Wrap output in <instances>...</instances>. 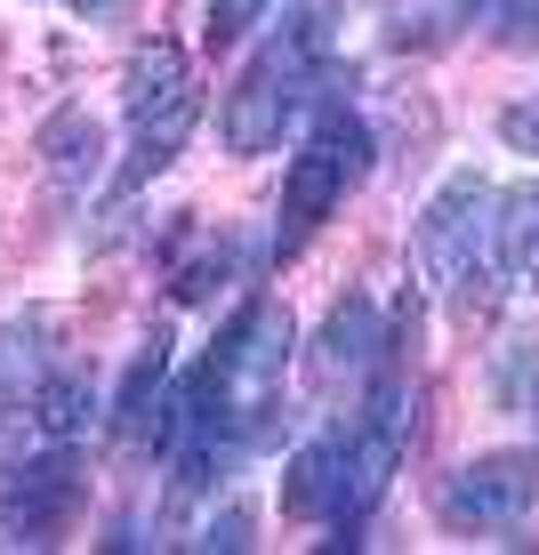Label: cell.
Returning <instances> with one entry per match:
<instances>
[{
  "label": "cell",
  "mask_w": 539,
  "mask_h": 555,
  "mask_svg": "<svg viewBox=\"0 0 539 555\" xmlns=\"http://www.w3.org/2000/svg\"><path fill=\"white\" fill-rule=\"evenodd\" d=\"M121 113H129V153L121 169H113V194H138V185H153L169 162L185 153V138H194L202 121V81H194V56H185L178 41H138L121 65Z\"/></svg>",
  "instance_id": "277c9868"
},
{
  "label": "cell",
  "mask_w": 539,
  "mask_h": 555,
  "mask_svg": "<svg viewBox=\"0 0 539 555\" xmlns=\"http://www.w3.org/2000/svg\"><path fill=\"white\" fill-rule=\"evenodd\" d=\"M419 274L435 282V298L451 306V322H491L499 291H508V258H499V185L484 169H451V178L427 194L411 225Z\"/></svg>",
  "instance_id": "3957f363"
},
{
  "label": "cell",
  "mask_w": 539,
  "mask_h": 555,
  "mask_svg": "<svg viewBox=\"0 0 539 555\" xmlns=\"http://www.w3.org/2000/svg\"><path fill=\"white\" fill-rule=\"evenodd\" d=\"M25 418H33V435H41V443H81V435L98 427V378H89L81 362H49Z\"/></svg>",
  "instance_id": "7c38bea8"
},
{
  "label": "cell",
  "mask_w": 539,
  "mask_h": 555,
  "mask_svg": "<svg viewBox=\"0 0 539 555\" xmlns=\"http://www.w3.org/2000/svg\"><path fill=\"white\" fill-rule=\"evenodd\" d=\"M499 145H508V153H531V162H539V89H524L515 105H499Z\"/></svg>",
  "instance_id": "ac0fdd59"
},
{
  "label": "cell",
  "mask_w": 539,
  "mask_h": 555,
  "mask_svg": "<svg viewBox=\"0 0 539 555\" xmlns=\"http://www.w3.org/2000/svg\"><path fill=\"white\" fill-rule=\"evenodd\" d=\"M298 354V322L274 291L242 298L226 314L218 347L202 354V371L185 378V403H178V500L226 483L249 451H266L282 435V378H291Z\"/></svg>",
  "instance_id": "6da1fadb"
},
{
  "label": "cell",
  "mask_w": 539,
  "mask_h": 555,
  "mask_svg": "<svg viewBox=\"0 0 539 555\" xmlns=\"http://www.w3.org/2000/svg\"><path fill=\"white\" fill-rule=\"evenodd\" d=\"M65 9H73V16H89V25H98V16H113V9H121V0H65Z\"/></svg>",
  "instance_id": "ffe728a7"
},
{
  "label": "cell",
  "mask_w": 539,
  "mask_h": 555,
  "mask_svg": "<svg viewBox=\"0 0 539 555\" xmlns=\"http://www.w3.org/2000/svg\"><path fill=\"white\" fill-rule=\"evenodd\" d=\"M81 507H89V475L73 459V443H41L0 483V540L9 547H56L81 524Z\"/></svg>",
  "instance_id": "8992f818"
},
{
  "label": "cell",
  "mask_w": 539,
  "mask_h": 555,
  "mask_svg": "<svg viewBox=\"0 0 539 555\" xmlns=\"http://www.w3.org/2000/svg\"><path fill=\"white\" fill-rule=\"evenodd\" d=\"M41 169H49V185H56L65 202H81V194H89V178L105 169V129L89 121L81 105L49 113V121H41Z\"/></svg>",
  "instance_id": "8fae6325"
},
{
  "label": "cell",
  "mask_w": 539,
  "mask_h": 555,
  "mask_svg": "<svg viewBox=\"0 0 539 555\" xmlns=\"http://www.w3.org/2000/svg\"><path fill=\"white\" fill-rule=\"evenodd\" d=\"M442 9H459V16H475V0H442Z\"/></svg>",
  "instance_id": "44dd1931"
},
{
  "label": "cell",
  "mask_w": 539,
  "mask_h": 555,
  "mask_svg": "<svg viewBox=\"0 0 539 555\" xmlns=\"http://www.w3.org/2000/svg\"><path fill=\"white\" fill-rule=\"evenodd\" d=\"M371 178V121L355 105H322L306 145L282 169V202H274V258H298L322 234V218L346 209V194Z\"/></svg>",
  "instance_id": "5b68a950"
},
{
  "label": "cell",
  "mask_w": 539,
  "mask_h": 555,
  "mask_svg": "<svg viewBox=\"0 0 539 555\" xmlns=\"http://www.w3.org/2000/svg\"><path fill=\"white\" fill-rule=\"evenodd\" d=\"M178 403H185V395L169 387V322H153V338L129 354L121 387H113L105 427H113L121 451H169V443H178Z\"/></svg>",
  "instance_id": "ba28073f"
},
{
  "label": "cell",
  "mask_w": 539,
  "mask_h": 555,
  "mask_svg": "<svg viewBox=\"0 0 539 555\" xmlns=\"http://www.w3.org/2000/svg\"><path fill=\"white\" fill-rule=\"evenodd\" d=\"M539 507V451H475L442 475V531H515Z\"/></svg>",
  "instance_id": "52a82bcc"
},
{
  "label": "cell",
  "mask_w": 539,
  "mask_h": 555,
  "mask_svg": "<svg viewBox=\"0 0 539 555\" xmlns=\"http://www.w3.org/2000/svg\"><path fill=\"white\" fill-rule=\"evenodd\" d=\"M282 515L291 524H331L338 515V427L331 435H306L282 467Z\"/></svg>",
  "instance_id": "4fadbf2b"
},
{
  "label": "cell",
  "mask_w": 539,
  "mask_h": 555,
  "mask_svg": "<svg viewBox=\"0 0 539 555\" xmlns=\"http://www.w3.org/2000/svg\"><path fill=\"white\" fill-rule=\"evenodd\" d=\"M491 395L499 411H539V338H508L491 354Z\"/></svg>",
  "instance_id": "9a60e30c"
},
{
  "label": "cell",
  "mask_w": 539,
  "mask_h": 555,
  "mask_svg": "<svg viewBox=\"0 0 539 555\" xmlns=\"http://www.w3.org/2000/svg\"><path fill=\"white\" fill-rule=\"evenodd\" d=\"M491 41L499 49H539V0H499V9H491Z\"/></svg>",
  "instance_id": "e0dca14e"
},
{
  "label": "cell",
  "mask_w": 539,
  "mask_h": 555,
  "mask_svg": "<svg viewBox=\"0 0 539 555\" xmlns=\"http://www.w3.org/2000/svg\"><path fill=\"white\" fill-rule=\"evenodd\" d=\"M266 9H274V0H209V16H202V41H209V49H234L249 25H266Z\"/></svg>",
  "instance_id": "2e32d148"
},
{
  "label": "cell",
  "mask_w": 539,
  "mask_h": 555,
  "mask_svg": "<svg viewBox=\"0 0 539 555\" xmlns=\"http://www.w3.org/2000/svg\"><path fill=\"white\" fill-rule=\"evenodd\" d=\"M378 354H387V331H378V298H362V291H346L331 306V322H322V338H315V387L322 395H338V387H362V378L378 371Z\"/></svg>",
  "instance_id": "9c48e42d"
},
{
  "label": "cell",
  "mask_w": 539,
  "mask_h": 555,
  "mask_svg": "<svg viewBox=\"0 0 539 555\" xmlns=\"http://www.w3.org/2000/svg\"><path fill=\"white\" fill-rule=\"evenodd\" d=\"M49 338H56V314H49V306L0 322V427L33 411V387H41V371H49Z\"/></svg>",
  "instance_id": "30bf717a"
},
{
  "label": "cell",
  "mask_w": 539,
  "mask_h": 555,
  "mask_svg": "<svg viewBox=\"0 0 539 555\" xmlns=\"http://www.w3.org/2000/svg\"><path fill=\"white\" fill-rule=\"evenodd\" d=\"M249 531H258V515H249V507H234V500H226V515H209V524H202V540H194V547H226V555H242V547H258V540H249Z\"/></svg>",
  "instance_id": "d6986e66"
},
{
  "label": "cell",
  "mask_w": 539,
  "mask_h": 555,
  "mask_svg": "<svg viewBox=\"0 0 539 555\" xmlns=\"http://www.w3.org/2000/svg\"><path fill=\"white\" fill-rule=\"evenodd\" d=\"M499 258H508L515 282L539 291V178H524V185L499 194Z\"/></svg>",
  "instance_id": "5bb4252c"
},
{
  "label": "cell",
  "mask_w": 539,
  "mask_h": 555,
  "mask_svg": "<svg viewBox=\"0 0 539 555\" xmlns=\"http://www.w3.org/2000/svg\"><path fill=\"white\" fill-rule=\"evenodd\" d=\"M331 56H338V0H291V9H282V25L266 33V49L242 65V81L226 89V105H218L226 153H242V162L274 153L282 129H291L298 113L322 98Z\"/></svg>",
  "instance_id": "7a4b0ae2"
}]
</instances>
